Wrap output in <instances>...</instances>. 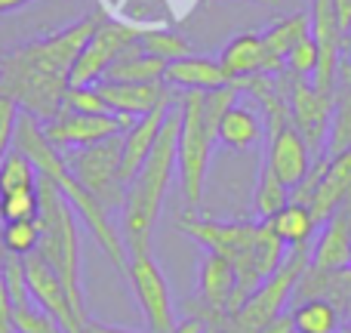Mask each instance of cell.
Instances as JSON below:
<instances>
[{"label":"cell","mask_w":351,"mask_h":333,"mask_svg":"<svg viewBox=\"0 0 351 333\" xmlns=\"http://www.w3.org/2000/svg\"><path fill=\"white\" fill-rule=\"evenodd\" d=\"M102 22V12H86L74 25L56 31L40 41L22 43L0 59V90L10 93L19 108L34 115L40 124L53 121L62 111L68 93V74L77 62L80 49Z\"/></svg>","instance_id":"obj_1"},{"label":"cell","mask_w":351,"mask_h":333,"mask_svg":"<svg viewBox=\"0 0 351 333\" xmlns=\"http://www.w3.org/2000/svg\"><path fill=\"white\" fill-rule=\"evenodd\" d=\"M179 127H182V111L179 99L173 108L167 111V121L160 127L154 148L142 170L133 176L127 185V198H123V244L130 253H148L152 250V235L158 216L164 210L167 192L176 173V148H179Z\"/></svg>","instance_id":"obj_2"},{"label":"cell","mask_w":351,"mask_h":333,"mask_svg":"<svg viewBox=\"0 0 351 333\" xmlns=\"http://www.w3.org/2000/svg\"><path fill=\"white\" fill-rule=\"evenodd\" d=\"M241 96L243 93L237 84H225L210 93H182L179 96L182 127H179V148H176V167H179V188L188 213H194V207H200V200H204L210 158L213 148H216L219 117Z\"/></svg>","instance_id":"obj_3"},{"label":"cell","mask_w":351,"mask_h":333,"mask_svg":"<svg viewBox=\"0 0 351 333\" xmlns=\"http://www.w3.org/2000/svg\"><path fill=\"white\" fill-rule=\"evenodd\" d=\"M37 194H40V241H37V253L53 266L59 275L62 287L71 297V306L84 321H90L84 297V275H80V231H77V213L65 200L53 179L37 176Z\"/></svg>","instance_id":"obj_4"},{"label":"cell","mask_w":351,"mask_h":333,"mask_svg":"<svg viewBox=\"0 0 351 333\" xmlns=\"http://www.w3.org/2000/svg\"><path fill=\"white\" fill-rule=\"evenodd\" d=\"M179 231H185L204 250L219 253L222 260H228L234 266L237 293H234L231 312H237L256 293V287L262 284L253 262V244H256V235H259V219H200L194 213H182Z\"/></svg>","instance_id":"obj_5"},{"label":"cell","mask_w":351,"mask_h":333,"mask_svg":"<svg viewBox=\"0 0 351 333\" xmlns=\"http://www.w3.org/2000/svg\"><path fill=\"white\" fill-rule=\"evenodd\" d=\"M121 148L123 133L111 136L105 142H96L90 148H74V152H62L68 170L77 176V182L105 207V210H123V198H127V185L121 179Z\"/></svg>","instance_id":"obj_6"},{"label":"cell","mask_w":351,"mask_h":333,"mask_svg":"<svg viewBox=\"0 0 351 333\" xmlns=\"http://www.w3.org/2000/svg\"><path fill=\"white\" fill-rule=\"evenodd\" d=\"M148 25H136V22H123V19H108L102 16L99 28L93 31V37L86 41V47L80 49L77 62H74L71 74H68V84L71 87H90L99 84L105 74V68L142 37Z\"/></svg>","instance_id":"obj_7"},{"label":"cell","mask_w":351,"mask_h":333,"mask_svg":"<svg viewBox=\"0 0 351 333\" xmlns=\"http://www.w3.org/2000/svg\"><path fill=\"white\" fill-rule=\"evenodd\" d=\"M127 278L136 293V303H139L142 315H145L148 333H173L176 324H179L173 309V293L158 260L152 256V250L148 253H130Z\"/></svg>","instance_id":"obj_8"},{"label":"cell","mask_w":351,"mask_h":333,"mask_svg":"<svg viewBox=\"0 0 351 333\" xmlns=\"http://www.w3.org/2000/svg\"><path fill=\"white\" fill-rule=\"evenodd\" d=\"M136 117L127 115H77V111L62 108L53 121L43 124V136L56 152H74V148H90L96 142H105L111 136H121L133 127Z\"/></svg>","instance_id":"obj_9"},{"label":"cell","mask_w":351,"mask_h":333,"mask_svg":"<svg viewBox=\"0 0 351 333\" xmlns=\"http://www.w3.org/2000/svg\"><path fill=\"white\" fill-rule=\"evenodd\" d=\"M290 117L293 127L299 130V136L308 146V152L321 158L330 133V117H333V96L317 93L311 78L290 74Z\"/></svg>","instance_id":"obj_10"},{"label":"cell","mask_w":351,"mask_h":333,"mask_svg":"<svg viewBox=\"0 0 351 333\" xmlns=\"http://www.w3.org/2000/svg\"><path fill=\"white\" fill-rule=\"evenodd\" d=\"M25 281H28L31 299H34L47 315H53L56 324H59L62 330L65 333H84L86 321L74 312L71 297H68V290L62 287L59 275L53 272V266H49L37 250L25 256Z\"/></svg>","instance_id":"obj_11"},{"label":"cell","mask_w":351,"mask_h":333,"mask_svg":"<svg viewBox=\"0 0 351 333\" xmlns=\"http://www.w3.org/2000/svg\"><path fill=\"white\" fill-rule=\"evenodd\" d=\"M197 309L206 312H228L234 306L237 293V272L228 260H222L219 253L204 250L197 262Z\"/></svg>","instance_id":"obj_12"},{"label":"cell","mask_w":351,"mask_h":333,"mask_svg":"<svg viewBox=\"0 0 351 333\" xmlns=\"http://www.w3.org/2000/svg\"><path fill=\"white\" fill-rule=\"evenodd\" d=\"M99 96L105 99L111 115H127V117H142L152 115L164 102H170L173 93L164 80L154 84H111V80H99Z\"/></svg>","instance_id":"obj_13"},{"label":"cell","mask_w":351,"mask_h":333,"mask_svg":"<svg viewBox=\"0 0 351 333\" xmlns=\"http://www.w3.org/2000/svg\"><path fill=\"white\" fill-rule=\"evenodd\" d=\"M176 102V93L170 102H164L160 108H154L152 115H142L133 121V127L123 133V148H121V179L123 185H130L133 182V176L142 170V164L148 161V154H152L154 148V139H158L160 127H164L167 121V111L173 108Z\"/></svg>","instance_id":"obj_14"},{"label":"cell","mask_w":351,"mask_h":333,"mask_svg":"<svg viewBox=\"0 0 351 333\" xmlns=\"http://www.w3.org/2000/svg\"><path fill=\"white\" fill-rule=\"evenodd\" d=\"M311 161H315V154L308 152L305 139L299 136V130L293 127V124L268 136V158H265V164L274 170V176H278L287 188L299 185V179L308 173Z\"/></svg>","instance_id":"obj_15"},{"label":"cell","mask_w":351,"mask_h":333,"mask_svg":"<svg viewBox=\"0 0 351 333\" xmlns=\"http://www.w3.org/2000/svg\"><path fill=\"white\" fill-rule=\"evenodd\" d=\"M351 266V235H348V210L339 204L333 216L321 225V235L311 241V268L336 272Z\"/></svg>","instance_id":"obj_16"},{"label":"cell","mask_w":351,"mask_h":333,"mask_svg":"<svg viewBox=\"0 0 351 333\" xmlns=\"http://www.w3.org/2000/svg\"><path fill=\"white\" fill-rule=\"evenodd\" d=\"M262 136H265L262 111L256 105L241 102V99L231 108H225V115L216 124V142L231 152H250L262 142Z\"/></svg>","instance_id":"obj_17"},{"label":"cell","mask_w":351,"mask_h":333,"mask_svg":"<svg viewBox=\"0 0 351 333\" xmlns=\"http://www.w3.org/2000/svg\"><path fill=\"white\" fill-rule=\"evenodd\" d=\"M164 84L170 87V90L210 93V90H219V87L231 84V80L225 78L219 59H210V56H182V59H176V62H167Z\"/></svg>","instance_id":"obj_18"},{"label":"cell","mask_w":351,"mask_h":333,"mask_svg":"<svg viewBox=\"0 0 351 333\" xmlns=\"http://www.w3.org/2000/svg\"><path fill=\"white\" fill-rule=\"evenodd\" d=\"M308 34H311L308 12H293V16L274 22L271 28L262 34V43H265V74L287 71V53H290L299 41H305Z\"/></svg>","instance_id":"obj_19"},{"label":"cell","mask_w":351,"mask_h":333,"mask_svg":"<svg viewBox=\"0 0 351 333\" xmlns=\"http://www.w3.org/2000/svg\"><path fill=\"white\" fill-rule=\"evenodd\" d=\"M219 65H222L228 80L265 74V43H262V34H253V31L234 34L225 43L222 56H219Z\"/></svg>","instance_id":"obj_20"},{"label":"cell","mask_w":351,"mask_h":333,"mask_svg":"<svg viewBox=\"0 0 351 333\" xmlns=\"http://www.w3.org/2000/svg\"><path fill=\"white\" fill-rule=\"evenodd\" d=\"M351 148V59H339V74H336V90H333V117H330V133L324 154L336 158V154Z\"/></svg>","instance_id":"obj_21"},{"label":"cell","mask_w":351,"mask_h":333,"mask_svg":"<svg viewBox=\"0 0 351 333\" xmlns=\"http://www.w3.org/2000/svg\"><path fill=\"white\" fill-rule=\"evenodd\" d=\"M164 71L167 62L148 56L136 41L105 68L102 80H111V84H154V80H164Z\"/></svg>","instance_id":"obj_22"},{"label":"cell","mask_w":351,"mask_h":333,"mask_svg":"<svg viewBox=\"0 0 351 333\" xmlns=\"http://www.w3.org/2000/svg\"><path fill=\"white\" fill-rule=\"evenodd\" d=\"M271 225V231L287 244V247H296V244H311L315 241L317 222L311 216L308 207L302 204H287L284 210H278L271 219H265Z\"/></svg>","instance_id":"obj_23"},{"label":"cell","mask_w":351,"mask_h":333,"mask_svg":"<svg viewBox=\"0 0 351 333\" xmlns=\"http://www.w3.org/2000/svg\"><path fill=\"white\" fill-rule=\"evenodd\" d=\"M290 312H293V321H296V333H339L342 330L339 309L321 297L293 303Z\"/></svg>","instance_id":"obj_24"},{"label":"cell","mask_w":351,"mask_h":333,"mask_svg":"<svg viewBox=\"0 0 351 333\" xmlns=\"http://www.w3.org/2000/svg\"><path fill=\"white\" fill-rule=\"evenodd\" d=\"M290 204V188L274 176V170L268 164H262L259 182H256V192H253V210L259 213V219H271L278 210Z\"/></svg>","instance_id":"obj_25"},{"label":"cell","mask_w":351,"mask_h":333,"mask_svg":"<svg viewBox=\"0 0 351 333\" xmlns=\"http://www.w3.org/2000/svg\"><path fill=\"white\" fill-rule=\"evenodd\" d=\"M139 47L145 49L148 56L164 59V62H176V59H182V56H191V43L182 34H176V31L164 28V25H154V28L142 31Z\"/></svg>","instance_id":"obj_26"},{"label":"cell","mask_w":351,"mask_h":333,"mask_svg":"<svg viewBox=\"0 0 351 333\" xmlns=\"http://www.w3.org/2000/svg\"><path fill=\"white\" fill-rule=\"evenodd\" d=\"M287 250L290 247L274 235L271 225H268L265 219H259V235H256V244H253V262H256V272H259L262 281L271 278V275L278 272V266L284 262Z\"/></svg>","instance_id":"obj_27"},{"label":"cell","mask_w":351,"mask_h":333,"mask_svg":"<svg viewBox=\"0 0 351 333\" xmlns=\"http://www.w3.org/2000/svg\"><path fill=\"white\" fill-rule=\"evenodd\" d=\"M3 250L10 256H28L37 250L40 241V222L37 219H16V222H0Z\"/></svg>","instance_id":"obj_28"},{"label":"cell","mask_w":351,"mask_h":333,"mask_svg":"<svg viewBox=\"0 0 351 333\" xmlns=\"http://www.w3.org/2000/svg\"><path fill=\"white\" fill-rule=\"evenodd\" d=\"M40 216V194L37 185L12 188L0 194V222H16V219H37Z\"/></svg>","instance_id":"obj_29"},{"label":"cell","mask_w":351,"mask_h":333,"mask_svg":"<svg viewBox=\"0 0 351 333\" xmlns=\"http://www.w3.org/2000/svg\"><path fill=\"white\" fill-rule=\"evenodd\" d=\"M28 185H37V167L22 152L10 148L3 154V161H0V194L12 192V188H28Z\"/></svg>","instance_id":"obj_30"},{"label":"cell","mask_w":351,"mask_h":333,"mask_svg":"<svg viewBox=\"0 0 351 333\" xmlns=\"http://www.w3.org/2000/svg\"><path fill=\"white\" fill-rule=\"evenodd\" d=\"M12 324H16V333H65L56 324V318L47 315L34 299L12 306Z\"/></svg>","instance_id":"obj_31"},{"label":"cell","mask_w":351,"mask_h":333,"mask_svg":"<svg viewBox=\"0 0 351 333\" xmlns=\"http://www.w3.org/2000/svg\"><path fill=\"white\" fill-rule=\"evenodd\" d=\"M62 108L77 111V115H108V105H105V99L99 96V87L96 84H90V87H68Z\"/></svg>","instance_id":"obj_32"},{"label":"cell","mask_w":351,"mask_h":333,"mask_svg":"<svg viewBox=\"0 0 351 333\" xmlns=\"http://www.w3.org/2000/svg\"><path fill=\"white\" fill-rule=\"evenodd\" d=\"M317 68V43L315 37H305V41H299L296 47L287 53V71L290 74H302V78H311Z\"/></svg>","instance_id":"obj_33"},{"label":"cell","mask_w":351,"mask_h":333,"mask_svg":"<svg viewBox=\"0 0 351 333\" xmlns=\"http://www.w3.org/2000/svg\"><path fill=\"white\" fill-rule=\"evenodd\" d=\"M19 115H22L19 102L10 96V93L0 90V161H3V154L12 148V133H16Z\"/></svg>","instance_id":"obj_34"},{"label":"cell","mask_w":351,"mask_h":333,"mask_svg":"<svg viewBox=\"0 0 351 333\" xmlns=\"http://www.w3.org/2000/svg\"><path fill=\"white\" fill-rule=\"evenodd\" d=\"M0 333H16V324H12V299H10L3 278H0Z\"/></svg>","instance_id":"obj_35"},{"label":"cell","mask_w":351,"mask_h":333,"mask_svg":"<svg viewBox=\"0 0 351 333\" xmlns=\"http://www.w3.org/2000/svg\"><path fill=\"white\" fill-rule=\"evenodd\" d=\"M259 333H296V321H293V312H280L271 321L265 324Z\"/></svg>","instance_id":"obj_36"},{"label":"cell","mask_w":351,"mask_h":333,"mask_svg":"<svg viewBox=\"0 0 351 333\" xmlns=\"http://www.w3.org/2000/svg\"><path fill=\"white\" fill-rule=\"evenodd\" d=\"M333 6H336V19H339V28H342V34H351V0H333Z\"/></svg>","instance_id":"obj_37"},{"label":"cell","mask_w":351,"mask_h":333,"mask_svg":"<svg viewBox=\"0 0 351 333\" xmlns=\"http://www.w3.org/2000/svg\"><path fill=\"white\" fill-rule=\"evenodd\" d=\"M84 333H139V330H127V328H114V324H102V321H86Z\"/></svg>","instance_id":"obj_38"},{"label":"cell","mask_w":351,"mask_h":333,"mask_svg":"<svg viewBox=\"0 0 351 333\" xmlns=\"http://www.w3.org/2000/svg\"><path fill=\"white\" fill-rule=\"evenodd\" d=\"M173 333H204V321H200V318H185V321H179L176 324V330Z\"/></svg>","instance_id":"obj_39"},{"label":"cell","mask_w":351,"mask_h":333,"mask_svg":"<svg viewBox=\"0 0 351 333\" xmlns=\"http://www.w3.org/2000/svg\"><path fill=\"white\" fill-rule=\"evenodd\" d=\"M25 3H31V0H0V16H3V12L19 10V6H25Z\"/></svg>","instance_id":"obj_40"},{"label":"cell","mask_w":351,"mask_h":333,"mask_svg":"<svg viewBox=\"0 0 351 333\" xmlns=\"http://www.w3.org/2000/svg\"><path fill=\"white\" fill-rule=\"evenodd\" d=\"M3 262H6V250H3V238H0V272H3Z\"/></svg>","instance_id":"obj_41"},{"label":"cell","mask_w":351,"mask_h":333,"mask_svg":"<svg viewBox=\"0 0 351 333\" xmlns=\"http://www.w3.org/2000/svg\"><path fill=\"white\" fill-rule=\"evenodd\" d=\"M259 3H268V6H280V0H259Z\"/></svg>","instance_id":"obj_42"},{"label":"cell","mask_w":351,"mask_h":333,"mask_svg":"<svg viewBox=\"0 0 351 333\" xmlns=\"http://www.w3.org/2000/svg\"><path fill=\"white\" fill-rule=\"evenodd\" d=\"M346 333H351V321H346Z\"/></svg>","instance_id":"obj_43"}]
</instances>
